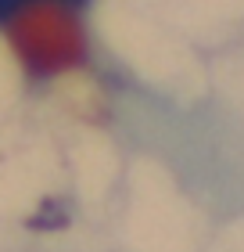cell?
<instances>
[{
    "label": "cell",
    "mask_w": 244,
    "mask_h": 252,
    "mask_svg": "<svg viewBox=\"0 0 244 252\" xmlns=\"http://www.w3.org/2000/svg\"><path fill=\"white\" fill-rule=\"evenodd\" d=\"M90 0H0V29H15L26 18L51 11V15H76Z\"/></svg>",
    "instance_id": "obj_1"
}]
</instances>
